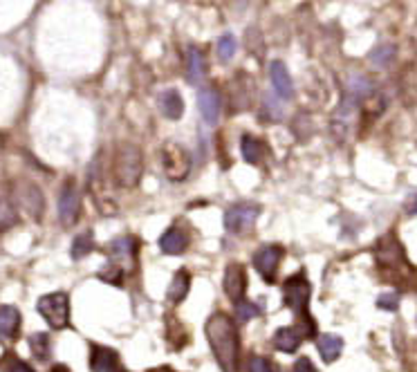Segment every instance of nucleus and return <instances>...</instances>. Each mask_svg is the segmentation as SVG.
<instances>
[{
	"label": "nucleus",
	"instance_id": "2eb2a0df",
	"mask_svg": "<svg viewBox=\"0 0 417 372\" xmlns=\"http://www.w3.org/2000/svg\"><path fill=\"white\" fill-rule=\"evenodd\" d=\"M16 222H18L16 199H13L9 186L0 182V231H5V229L13 226Z\"/></svg>",
	"mask_w": 417,
	"mask_h": 372
},
{
	"label": "nucleus",
	"instance_id": "cd10ccee",
	"mask_svg": "<svg viewBox=\"0 0 417 372\" xmlns=\"http://www.w3.org/2000/svg\"><path fill=\"white\" fill-rule=\"evenodd\" d=\"M236 38H234V34H224V36H220V40H218V56L222 61H229V59H234V54H236Z\"/></svg>",
	"mask_w": 417,
	"mask_h": 372
},
{
	"label": "nucleus",
	"instance_id": "2f4dec72",
	"mask_svg": "<svg viewBox=\"0 0 417 372\" xmlns=\"http://www.w3.org/2000/svg\"><path fill=\"white\" fill-rule=\"evenodd\" d=\"M121 276H124V271H121V267H108V269H104L102 274H99V278L102 280H110L112 285H121Z\"/></svg>",
	"mask_w": 417,
	"mask_h": 372
},
{
	"label": "nucleus",
	"instance_id": "9d476101",
	"mask_svg": "<svg viewBox=\"0 0 417 372\" xmlns=\"http://www.w3.org/2000/svg\"><path fill=\"white\" fill-rule=\"evenodd\" d=\"M189 242H191L189 229H186L184 224H173V226L166 229V231L162 234V238H160V249L164 253H168V256H175V253L186 251Z\"/></svg>",
	"mask_w": 417,
	"mask_h": 372
},
{
	"label": "nucleus",
	"instance_id": "9b49d317",
	"mask_svg": "<svg viewBox=\"0 0 417 372\" xmlns=\"http://www.w3.org/2000/svg\"><path fill=\"white\" fill-rule=\"evenodd\" d=\"M244 290H247V271H244V267L240 263L227 265V271H224V292H227V296L232 298L234 303H238V300H242Z\"/></svg>",
	"mask_w": 417,
	"mask_h": 372
},
{
	"label": "nucleus",
	"instance_id": "a878e982",
	"mask_svg": "<svg viewBox=\"0 0 417 372\" xmlns=\"http://www.w3.org/2000/svg\"><path fill=\"white\" fill-rule=\"evenodd\" d=\"M30 348H32V354L36 356V359L45 361L50 356V337L43 334V332H36L30 337Z\"/></svg>",
	"mask_w": 417,
	"mask_h": 372
},
{
	"label": "nucleus",
	"instance_id": "c756f323",
	"mask_svg": "<svg viewBox=\"0 0 417 372\" xmlns=\"http://www.w3.org/2000/svg\"><path fill=\"white\" fill-rule=\"evenodd\" d=\"M399 305V294L397 292H384L379 298H377V307L386 310V312H395Z\"/></svg>",
	"mask_w": 417,
	"mask_h": 372
},
{
	"label": "nucleus",
	"instance_id": "c85d7f7f",
	"mask_svg": "<svg viewBox=\"0 0 417 372\" xmlns=\"http://www.w3.org/2000/svg\"><path fill=\"white\" fill-rule=\"evenodd\" d=\"M258 314H261V307L249 303V300H238L236 303V319L238 321H249V319H256Z\"/></svg>",
	"mask_w": 417,
	"mask_h": 372
},
{
	"label": "nucleus",
	"instance_id": "7c9ffc66",
	"mask_svg": "<svg viewBox=\"0 0 417 372\" xmlns=\"http://www.w3.org/2000/svg\"><path fill=\"white\" fill-rule=\"evenodd\" d=\"M249 372H274V363L265 356H251L249 359Z\"/></svg>",
	"mask_w": 417,
	"mask_h": 372
},
{
	"label": "nucleus",
	"instance_id": "0eeeda50",
	"mask_svg": "<svg viewBox=\"0 0 417 372\" xmlns=\"http://www.w3.org/2000/svg\"><path fill=\"white\" fill-rule=\"evenodd\" d=\"M283 247L278 245H265L261 247L256 253H254V267L258 274H263L265 280L269 283H274V274H276V269L283 261Z\"/></svg>",
	"mask_w": 417,
	"mask_h": 372
},
{
	"label": "nucleus",
	"instance_id": "1a4fd4ad",
	"mask_svg": "<svg viewBox=\"0 0 417 372\" xmlns=\"http://www.w3.org/2000/svg\"><path fill=\"white\" fill-rule=\"evenodd\" d=\"M79 211H81V199H79V191L75 182H67L61 191V197H59V218L65 226L75 224L77 218H79Z\"/></svg>",
	"mask_w": 417,
	"mask_h": 372
},
{
	"label": "nucleus",
	"instance_id": "f3484780",
	"mask_svg": "<svg viewBox=\"0 0 417 372\" xmlns=\"http://www.w3.org/2000/svg\"><path fill=\"white\" fill-rule=\"evenodd\" d=\"M21 330V312L13 305L0 307V341H11Z\"/></svg>",
	"mask_w": 417,
	"mask_h": 372
},
{
	"label": "nucleus",
	"instance_id": "39448f33",
	"mask_svg": "<svg viewBox=\"0 0 417 372\" xmlns=\"http://www.w3.org/2000/svg\"><path fill=\"white\" fill-rule=\"evenodd\" d=\"M310 280L305 274H294L283 283V300L294 314H305L308 317V303H310Z\"/></svg>",
	"mask_w": 417,
	"mask_h": 372
},
{
	"label": "nucleus",
	"instance_id": "423d86ee",
	"mask_svg": "<svg viewBox=\"0 0 417 372\" xmlns=\"http://www.w3.org/2000/svg\"><path fill=\"white\" fill-rule=\"evenodd\" d=\"M258 216H261V204H256V202L234 204L224 213V229L229 234H242L254 226Z\"/></svg>",
	"mask_w": 417,
	"mask_h": 372
},
{
	"label": "nucleus",
	"instance_id": "393cba45",
	"mask_svg": "<svg viewBox=\"0 0 417 372\" xmlns=\"http://www.w3.org/2000/svg\"><path fill=\"white\" fill-rule=\"evenodd\" d=\"M92 249H94V236L92 231H85V234H79L75 242H72L70 256H72V261H81L83 256H88Z\"/></svg>",
	"mask_w": 417,
	"mask_h": 372
},
{
	"label": "nucleus",
	"instance_id": "f704fd0d",
	"mask_svg": "<svg viewBox=\"0 0 417 372\" xmlns=\"http://www.w3.org/2000/svg\"><path fill=\"white\" fill-rule=\"evenodd\" d=\"M50 372H70V370H67V368H65L63 363H56V366H54V368H52Z\"/></svg>",
	"mask_w": 417,
	"mask_h": 372
},
{
	"label": "nucleus",
	"instance_id": "dca6fc26",
	"mask_svg": "<svg viewBox=\"0 0 417 372\" xmlns=\"http://www.w3.org/2000/svg\"><path fill=\"white\" fill-rule=\"evenodd\" d=\"M269 77H271V85H274V90L281 94V99H292L294 97V83L290 79L287 67L283 65V61H271Z\"/></svg>",
	"mask_w": 417,
	"mask_h": 372
},
{
	"label": "nucleus",
	"instance_id": "aec40b11",
	"mask_svg": "<svg viewBox=\"0 0 417 372\" xmlns=\"http://www.w3.org/2000/svg\"><path fill=\"white\" fill-rule=\"evenodd\" d=\"M160 110L166 119H180L182 112H184V102H182V94L178 90H166L160 94Z\"/></svg>",
	"mask_w": 417,
	"mask_h": 372
},
{
	"label": "nucleus",
	"instance_id": "f03ea898",
	"mask_svg": "<svg viewBox=\"0 0 417 372\" xmlns=\"http://www.w3.org/2000/svg\"><path fill=\"white\" fill-rule=\"evenodd\" d=\"M143 173V155L135 144H119L112 157V180L119 189H133Z\"/></svg>",
	"mask_w": 417,
	"mask_h": 372
},
{
	"label": "nucleus",
	"instance_id": "4468645a",
	"mask_svg": "<svg viewBox=\"0 0 417 372\" xmlns=\"http://www.w3.org/2000/svg\"><path fill=\"white\" fill-rule=\"evenodd\" d=\"M197 108H200V114H202V119L209 126L218 124V119H220V97L213 88H202L197 92Z\"/></svg>",
	"mask_w": 417,
	"mask_h": 372
},
{
	"label": "nucleus",
	"instance_id": "f8f14e48",
	"mask_svg": "<svg viewBox=\"0 0 417 372\" xmlns=\"http://www.w3.org/2000/svg\"><path fill=\"white\" fill-rule=\"evenodd\" d=\"M16 202H21L23 209H27V213H30L32 218H36V220L43 218V211H45V199H43V193H40L38 186H34V184L18 186Z\"/></svg>",
	"mask_w": 417,
	"mask_h": 372
},
{
	"label": "nucleus",
	"instance_id": "72a5a7b5",
	"mask_svg": "<svg viewBox=\"0 0 417 372\" xmlns=\"http://www.w3.org/2000/svg\"><path fill=\"white\" fill-rule=\"evenodd\" d=\"M9 372H36V370H34L32 366H27L25 361H16V363L11 366V370H9Z\"/></svg>",
	"mask_w": 417,
	"mask_h": 372
},
{
	"label": "nucleus",
	"instance_id": "6ab92c4d",
	"mask_svg": "<svg viewBox=\"0 0 417 372\" xmlns=\"http://www.w3.org/2000/svg\"><path fill=\"white\" fill-rule=\"evenodd\" d=\"M300 341H303V334H300L296 327H278V332L274 334V339H271L274 348L281 352H287V354L296 352Z\"/></svg>",
	"mask_w": 417,
	"mask_h": 372
},
{
	"label": "nucleus",
	"instance_id": "a211bd4d",
	"mask_svg": "<svg viewBox=\"0 0 417 372\" xmlns=\"http://www.w3.org/2000/svg\"><path fill=\"white\" fill-rule=\"evenodd\" d=\"M137 247H139V242L135 236H119L108 245V253L117 263H126V261H133L137 256Z\"/></svg>",
	"mask_w": 417,
	"mask_h": 372
},
{
	"label": "nucleus",
	"instance_id": "7ed1b4c3",
	"mask_svg": "<svg viewBox=\"0 0 417 372\" xmlns=\"http://www.w3.org/2000/svg\"><path fill=\"white\" fill-rule=\"evenodd\" d=\"M38 312L52 330H65L70 325V296L65 292H54L38 298Z\"/></svg>",
	"mask_w": 417,
	"mask_h": 372
},
{
	"label": "nucleus",
	"instance_id": "ddd939ff",
	"mask_svg": "<svg viewBox=\"0 0 417 372\" xmlns=\"http://www.w3.org/2000/svg\"><path fill=\"white\" fill-rule=\"evenodd\" d=\"M90 368L92 372H121L119 354L106 346H90Z\"/></svg>",
	"mask_w": 417,
	"mask_h": 372
},
{
	"label": "nucleus",
	"instance_id": "4be33fe9",
	"mask_svg": "<svg viewBox=\"0 0 417 372\" xmlns=\"http://www.w3.org/2000/svg\"><path fill=\"white\" fill-rule=\"evenodd\" d=\"M343 350V339L337 334H323L319 339V354L325 363H335Z\"/></svg>",
	"mask_w": 417,
	"mask_h": 372
},
{
	"label": "nucleus",
	"instance_id": "6e6552de",
	"mask_svg": "<svg viewBox=\"0 0 417 372\" xmlns=\"http://www.w3.org/2000/svg\"><path fill=\"white\" fill-rule=\"evenodd\" d=\"M375 258L381 267L391 269H399L401 265H406V253L395 236H386L379 240V245L375 247Z\"/></svg>",
	"mask_w": 417,
	"mask_h": 372
},
{
	"label": "nucleus",
	"instance_id": "412c9836",
	"mask_svg": "<svg viewBox=\"0 0 417 372\" xmlns=\"http://www.w3.org/2000/svg\"><path fill=\"white\" fill-rule=\"evenodd\" d=\"M191 290V274L186 269H180L178 274L173 276V283L168 285V300L170 303H182V300L186 298V294H189Z\"/></svg>",
	"mask_w": 417,
	"mask_h": 372
},
{
	"label": "nucleus",
	"instance_id": "f257e3e1",
	"mask_svg": "<svg viewBox=\"0 0 417 372\" xmlns=\"http://www.w3.org/2000/svg\"><path fill=\"white\" fill-rule=\"evenodd\" d=\"M207 339L213 356L218 359L222 372L238 370V352H240V337L236 330L234 319L224 312H215L207 321Z\"/></svg>",
	"mask_w": 417,
	"mask_h": 372
},
{
	"label": "nucleus",
	"instance_id": "473e14b6",
	"mask_svg": "<svg viewBox=\"0 0 417 372\" xmlns=\"http://www.w3.org/2000/svg\"><path fill=\"white\" fill-rule=\"evenodd\" d=\"M292 372H316V368H314V363L308 359V356H300V359L294 363V370Z\"/></svg>",
	"mask_w": 417,
	"mask_h": 372
},
{
	"label": "nucleus",
	"instance_id": "bb28decb",
	"mask_svg": "<svg viewBox=\"0 0 417 372\" xmlns=\"http://www.w3.org/2000/svg\"><path fill=\"white\" fill-rule=\"evenodd\" d=\"M393 59H395V45H379L377 50H372V54H370V63L375 67L391 65Z\"/></svg>",
	"mask_w": 417,
	"mask_h": 372
},
{
	"label": "nucleus",
	"instance_id": "5701e85b",
	"mask_svg": "<svg viewBox=\"0 0 417 372\" xmlns=\"http://www.w3.org/2000/svg\"><path fill=\"white\" fill-rule=\"evenodd\" d=\"M240 151H242V157L247 164H261L263 157H265V144L261 139H256L251 135H244L242 141H240Z\"/></svg>",
	"mask_w": 417,
	"mask_h": 372
},
{
	"label": "nucleus",
	"instance_id": "b1692460",
	"mask_svg": "<svg viewBox=\"0 0 417 372\" xmlns=\"http://www.w3.org/2000/svg\"><path fill=\"white\" fill-rule=\"evenodd\" d=\"M186 75H189V81L195 85V83H202L205 77H207V61L200 50L191 48L189 50V70H186Z\"/></svg>",
	"mask_w": 417,
	"mask_h": 372
},
{
	"label": "nucleus",
	"instance_id": "20e7f679",
	"mask_svg": "<svg viewBox=\"0 0 417 372\" xmlns=\"http://www.w3.org/2000/svg\"><path fill=\"white\" fill-rule=\"evenodd\" d=\"M162 166H164V173L170 182H182L191 173V153L182 144L168 141V144H164V148H162Z\"/></svg>",
	"mask_w": 417,
	"mask_h": 372
}]
</instances>
